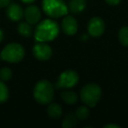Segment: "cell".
I'll return each mask as SVG.
<instances>
[{"label": "cell", "mask_w": 128, "mask_h": 128, "mask_svg": "<svg viewBox=\"0 0 128 128\" xmlns=\"http://www.w3.org/2000/svg\"><path fill=\"white\" fill-rule=\"evenodd\" d=\"M60 28L54 20L46 18L40 23L34 31V38L40 42H48L52 41L58 36Z\"/></svg>", "instance_id": "cell-1"}, {"label": "cell", "mask_w": 128, "mask_h": 128, "mask_svg": "<svg viewBox=\"0 0 128 128\" xmlns=\"http://www.w3.org/2000/svg\"><path fill=\"white\" fill-rule=\"evenodd\" d=\"M11 4V0H0V8L7 7Z\"/></svg>", "instance_id": "cell-21"}, {"label": "cell", "mask_w": 128, "mask_h": 128, "mask_svg": "<svg viewBox=\"0 0 128 128\" xmlns=\"http://www.w3.org/2000/svg\"><path fill=\"white\" fill-rule=\"evenodd\" d=\"M24 16L26 20L31 25H35L40 22L41 18V11L36 6H29L26 8L24 12Z\"/></svg>", "instance_id": "cell-10"}, {"label": "cell", "mask_w": 128, "mask_h": 128, "mask_svg": "<svg viewBox=\"0 0 128 128\" xmlns=\"http://www.w3.org/2000/svg\"><path fill=\"white\" fill-rule=\"evenodd\" d=\"M64 102L68 104H74L77 102L78 100V96L75 91L71 90H66L63 91V92L60 94Z\"/></svg>", "instance_id": "cell-15"}, {"label": "cell", "mask_w": 128, "mask_h": 128, "mask_svg": "<svg viewBox=\"0 0 128 128\" xmlns=\"http://www.w3.org/2000/svg\"><path fill=\"white\" fill-rule=\"evenodd\" d=\"M48 114L54 119H58L62 114V108L58 104H50L48 107Z\"/></svg>", "instance_id": "cell-13"}, {"label": "cell", "mask_w": 128, "mask_h": 128, "mask_svg": "<svg viewBox=\"0 0 128 128\" xmlns=\"http://www.w3.org/2000/svg\"><path fill=\"white\" fill-rule=\"evenodd\" d=\"M62 29L64 32V34L68 36H72L76 34L77 29H78V24L77 21L73 16L66 15L64 17L62 22Z\"/></svg>", "instance_id": "cell-9"}, {"label": "cell", "mask_w": 128, "mask_h": 128, "mask_svg": "<svg viewBox=\"0 0 128 128\" xmlns=\"http://www.w3.org/2000/svg\"><path fill=\"white\" fill-rule=\"evenodd\" d=\"M4 39V32L2 31V29H0V42L3 40Z\"/></svg>", "instance_id": "cell-25"}, {"label": "cell", "mask_w": 128, "mask_h": 128, "mask_svg": "<svg viewBox=\"0 0 128 128\" xmlns=\"http://www.w3.org/2000/svg\"><path fill=\"white\" fill-rule=\"evenodd\" d=\"M86 6L85 0H70L68 3V11L73 13H79L84 10Z\"/></svg>", "instance_id": "cell-12"}, {"label": "cell", "mask_w": 128, "mask_h": 128, "mask_svg": "<svg viewBox=\"0 0 128 128\" xmlns=\"http://www.w3.org/2000/svg\"><path fill=\"white\" fill-rule=\"evenodd\" d=\"M118 40L123 46H128V26H123L118 34Z\"/></svg>", "instance_id": "cell-17"}, {"label": "cell", "mask_w": 128, "mask_h": 128, "mask_svg": "<svg viewBox=\"0 0 128 128\" xmlns=\"http://www.w3.org/2000/svg\"><path fill=\"white\" fill-rule=\"evenodd\" d=\"M77 124V118L76 114L73 113H68L63 118L62 121V127L64 128H70V127H75Z\"/></svg>", "instance_id": "cell-16"}, {"label": "cell", "mask_w": 128, "mask_h": 128, "mask_svg": "<svg viewBox=\"0 0 128 128\" xmlns=\"http://www.w3.org/2000/svg\"><path fill=\"white\" fill-rule=\"evenodd\" d=\"M0 56L6 62L16 63L23 60L25 56V48L18 43H10L4 48Z\"/></svg>", "instance_id": "cell-5"}, {"label": "cell", "mask_w": 128, "mask_h": 128, "mask_svg": "<svg viewBox=\"0 0 128 128\" xmlns=\"http://www.w3.org/2000/svg\"><path fill=\"white\" fill-rule=\"evenodd\" d=\"M34 98L40 104H48L53 100L54 87L48 80H40L35 84L34 89Z\"/></svg>", "instance_id": "cell-2"}, {"label": "cell", "mask_w": 128, "mask_h": 128, "mask_svg": "<svg viewBox=\"0 0 128 128\" xmlns=\"http://www.w3.org/2000/svg\"><path fill=\"white\" fill-rule=\"evenodd\" d=\"M79 81V76L75 70L63 71L58 77L57 87L62 89H70L75 87Z\"/></svg>", "instance_id": "cell-6"}, {"label": "cell", "mask_w": 128, "mask_h": 128, "mask_svg": "<svg viewBox=\"0 0 128 128\" xmlns=\"http://www.w3.org/2000/svg\"><path fill=\"white\" fill-rule=\"evenodd\" d=\"M105 128H109V127H116V128H119L120 126H118V124H106L104 126Z\"/></svg>", "instance_id": "cell-23"}, {"label": "cell", "mask_w": 128, "mask_h": 128, "mask_svg": "<svg viewBox=\"0 0 128 128\" xmlns=\"http://www.w3.org/2000/svg\"><path fill=\"white\" fill-rule=\"evenodd\" d=\"M9 98V90H8L7 86L0 79V104H3L6 102Z\"/></svg>", "instance_id": "cell-18"}, {"label": "cell", "mask_w": 128, "mask_h": 128, "mask_svg": "<svg viewBox=\"0 0 128 128\" xmlns=\"http://www.w3.org/2000/svg\"><path fill=\"white\" fill-rule=\"evenodd\" d=\"M6 14L7 17L12 21H20L24 16V11L21 8V6L18 4H10L7 6L6 10Z\"/></svg>", "instance_id": "cell-11"}, {"label": "cell", "mask_w": 128, "mask_h": 128, "mask_svg": "<svg viewBox=\"0 0 128 128\" xmlns=\"http://www.w3.org/2000/svg\"><path fill=\"white\" fill-rule=\"evenodd\" d=\"M104 1L110 6H117L121 2V0H104Z\"/></svg>", "instance_id": "cell-22"}, {"label": "cell", "mask_w": 128, "mask_h": 128, "mask_svg": "<svg viewBox=\"0 0 128 128\" xmlns=\"http://www.w3.org/2000/svg\"><path fill=\"white\" fill-rule=\"evenodd\" d=\"M42 9L51 18H60L68 13V7L63 0H43Z\"/></svg>", "instance_id": "cell-4"}, {"label": "cell", "mask_w": 128, "mask_h": 128, "mask_svg": "<svg viewBox=\"0 0 128 128\" xmlns=\"http://www.w3.org/2000/svg\"><path fill=\"white\" fill-rule=\"evenodd\" d=\"M88 32L92 37H99L105 30L104 21L99 17H94L88 23Z\"/></svg>", "instance_id": "cell-8"}, {"label": "cell", "mask_w": 128, "mask_h": 128, "mask_svg": "<svg viewBox=\"0 0 128 128\" xmlns=\"http://www.w3.org/2000/svg\"><path fill=\"white\" fill-rule=\"evenodd\" d=\"M52 48L49 45H48L46 42H40L36 43L32 48V54L37 60H48L51 58Z\"/></svg>", "instance_id": "cell-7"}, {"label": "cell", "mask_w": 128, "mask_h": 128, "mask_svg": "<svg viewBox=\"0 0 128 128\" xmlns=\"http://www.w3.org/2000/svg\"><path fill=\"white\" fill-rule=\"evenodd\" d=\"M12 77V71L9 68H3L0 70V79L4 82L10 81Z\"/></svg>", "instance_id": "cell-20"}, {"label": "cell", "mask_w": 128, "mask_h": 128, "mask_svg": "<svg viewBox=\"0 0 128 128\" xmlns=\"http://www.w3.org/2000/svg\"><path fill=\"white\" fill-rule=\"evenodd\" d=\"M102 90L99 85L96 84H89L82 87L80 91V98L85 105L95 107L100 100Z\"/></svg>", "instance_id": "cell-3"}, {"label": "cell", "mask_w": 128, "mask_h": 128, "mask_svg": "<svg viewBox=\"0 0 128 128\" xmlns=\"http://www.w3.org/2000/svg\"><path fill=\"white\" fill-rule=\"evenodd\" d=\"M18 32L20 35L28 38L32 35L34 30L31 26V24H29L28 22H21L18 26Z\"/></svg>", "instance_id": "cell-14"}, {"label": "cell", "mask_w": 128, "mask_h": 128, "mask_svg": "<svg viewBox=\"0 0 128 128\" xmlns=\"http://www.w3.org/2000/svg\"><path fill=\"white\" fill-rule=\"evenodd\" d=\"M89 115L90 110L86 106H80L76 110V116L77 119H79V120H84V119L88 118Z\"/></svg>", "instance_id": "cell-19"}, {"label": "cell", "mask_w": 128, "mask_h": 128, "mask_svg": "<svg viewBox=\"0 0 128 128\" xmlns=\"http://www.w3.org/2000/svg\"><path fill=\"white\" fill-rule=\"evenodd\" d=\"M21 1L25 4H31V3H34L35 0H21Z\"/></svg>", "instance_id": "cell-24"}]
</instances>
